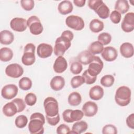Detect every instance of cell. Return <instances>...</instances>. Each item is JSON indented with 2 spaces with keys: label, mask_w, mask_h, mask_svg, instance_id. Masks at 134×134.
Returning a JSON list of instances; mask_svg holds the SVG:
<instances>
[{
  "label": "cell",
  "mask_w": 134,
  "mask_h": 134,
  "mask_svg": "<svg viewBox=\"0 0 134 134\" xmlns=\"http://www.w3.org/2000/svg\"><path fill=\"white\" fill-rule=\"evenodd\" d=\"M14 40L13 34L7 30H4L0 32V42L4 45L11 44Z\"/></svg>",
  "instance_id": "obj_25"
},
{
  "label": "cell",
  "mask_w": 134,
  "mask_h": 134,
  "mask_svg": "<svg viewBox=\"0 0 134 134\" xmlns=\"http://www.w3.org/2000/svg\"><path fill=\"white\" fill-rule=\"evenodd\" d=\"M121 29L125 32H130L134 29V13H128L124 16L121 25Z\"/></svg>",
  "instance_id": "obj_12"
},
{
  "label": "cell",
  "mask_w": 134,
  "mask_h": 134,
  "mask_svg": "<svg viewBox=\"0 0 134 134\" xmlns=\"http://www.w3.org/2000/svg\"><path fill=\"white\" fill-rule=\"evenodd\" d=\"M45 124V117L40 113H33L30 117L28 124L29 131L31 134H42L44 133L43 125Z\"/></svg>",
  "instance_id": "obj_2"
},
{
  "label": "cell",
  "mask_w": 134,
  "mask_h": 134,
  "mask_svg": "<svg viewBox=\"0 0 134 134\" xmlns=\"http://www.w3.org/2000/svg\"><path fill=\"white\" fill-rule=\"evenodd\" d=\"M12 102L14 103L16 105L18 109V113L23 111L26 108V103L25 100H23V99L21 98H17L14 99L13 100H12Z\"/></svg>",
  "instance_id": "obj_42"
},
{
  "label": "cell",
  "mask_w": 134,
  "mask_h": 134,
  "mask_svg": "<svg viewBox=\"0 0 134 134\" xmlns=\"http://www.w3.org/2000/svg\"><path fill=\"white\" fill-rule=\"evenodd\" d=\"M68 67L66 59L62 56H59L55 59L53 65V70L55 73H61L64 72Z\"/></svg>",
  "instance_id": "obj_18"
},
{
  "label": "cell",
  "mask_w": 134,
  "mask_h": 134,
  "mask_svg": "<svg viewBox=\"0 0 134 134\" xmlns=\"http://www.w3.org/2000/svg\"><path fill=\"white\" fill-rule=\"evenodd\" d=\"M43 106L46 116H55L59 114V105L56 99L52 97H48L44 100Z\"/></svg>",
  "instance_id": "obj_6"
},
{
  "label": "cell",
  "mask_w": 134,
  "mask_h": 134,
  "mask_svg": "<svg viewBox=\"0 0 134 134\" xmlns=\"http://www.w3.org/2000/svg\"><path fill=\"white\" fill-rule=\"evenodd\" d=\"M25 102L27 105L32 106L37 102V96L32 93H29L25 97Z\"/></svg>",
  "instance_id": "obj_38"
},
{
  "label": "cell",
  "mask_w": 134,
  "mask_h": 134,
  "mask_svg": "<svg viewBox=\"0 0 134 134\" xmlns=\"http://www.w3.org/2000/svg\"><path fill=\"white\" fill-rule=\"evenodd\" d=\"M129 9L128 2L126 0H118L116 2L115 5V10L119 13L124 14L127 13Z\"/></svg>",
  "instance_id": "obj_27"
},
{
  "label": "cell",
  "mask_w": 134,
  "mask_h": 134,
  "mask_svg": "<svg viewBox=\"0 0 134 134\" xmlns=\"http://www.w3.org/2000/svg\"><path fill=\"white\" fill-rule=\"evenodd\" d=\"M13 57V52L11 49L3 47L0 49V60L3 62H8L12 60Z\"/></svg>",
  "instance_id": "obj_30"
},
{
  "label": "cell",
  "mask_w": 134,
  "mask_h": 134,
  "mask_svg": "<svg viewBox=\"0 0 134 134\" xmlns=\"http://www.w3.org/2000/svg\"><path fill=\"white\" fill-rule=\"evenodd\" d=\"M103 134H117V128L113 125L108 124L104 126L102 129Z\"/></svg>",
  "instance_id": "obj_39"
},
{
  "label": "cell",
  "mask_w": 134,
  "mask_h": 134,
  "mask_svg": "<svg viewBox=\"0 0 134 134\" xmlns=\"http://www.w3.org/2000/svg\"><path fill=\"white\" fill-rule=\"evenodd\" d=\"M46 119L48 123L51 126L57 125L60 121V119L59 114L53 117H49V116H46Z\"/></svg>",
  "instance_id": "obj_45"
},
{
  "label": "cell",
  "mask_w": 134,
  "mask_h": 134,
  "mask_svg": "<svg viewBox=\"0 0 134 134\" xmlns=\"http://www.w3.org/2000/svg\"><path fill=\"white\" fill-rule=\"evenodd\" d=\"M50 85L53 90L55 91H60L65 85L64 79L61 76H55L51 79Z\"/></svg>",
  "instance_id": "obj_21"
},
{
  "label": "cell",
  "mask_w": 134,
  "mask_h": 134,
  "mask_svg": "<svg viewBox=\"0 0 134 134\" xmlns=\"http://www.w3.org/2000/svg\"><path fill=\"white\" fill-rule=\"evenodd\" d=\"M103 66V62L100 58L98 56L94 55L92 62L89 64L87 71L91 75L97 76L101 72Z\"/></svg>",
  "instance_id": "obj_10"
},
{
  "label": "cell",
  "mask_w": 134,
  "mask_h": 134,
  "mask_svg": "<svg viewBox=\"0 0 134 134\" xmlns=\"http://www.w3.org/2000/svg\"><path fill=\"white\" fill-rule=\"evenodd\" d=\"M70 131L69 127L64 124L60 125L57 128V133L58 134H68Z\"/></svg>",
  "instance_id": "obj_44"
},
{
  "label": "cell",
  "mask_w": 134,
  "mask_h": 134,
  "mask_svg": "<svg viewBox=\"0 0 134 134\" xmlns=\"http://www.w3.org/2000/svg\"><path fill=\"white\" fill-rule=\"evenodd\" d=\"M89 27L91 31L94 33H98L103 30L104 25L103 22L100 20L94 19L91 21Z\"/></svg>",
  "instance_id": "obj_29"
},
{
  "label": "cell",
  "mask_w": 134,
  "mask_h": 134,
  "mask_svg": "<svg viewBox=\"0 0 134 134\" xmlns=\"http://www.w3.org/2000/svg\"><path fill=\"white\" fill-rule=\"evenodd\" d=\"M121 54L126 58H131L134 54L133 45L129 42H124L120 47Z\"/></svg>",
  "instance_id": "obj_19"
},
{
  "label": "cell",
  "mask_w": 134,
  "mask_h": 134,
  "mask_svg": "<svg viewBox=\"0 0 134 134\" xmlns=\"http://www.w3.org/2000/svg\"><path fill=\"white\" fill-rule=\"evenodd\" d=\"M104 94L103 88L99 85H95L92 87L89 91V96L90 98L94 100L100 99L103 97Z\"/></svg>",
  "instance_id": "obj_22"
},
{
  "label": "cell",
  "mask_w": 134,
  "mask_h": 134,
  "mask_svg": "<svg viewBox=\"0 0 134 134\" xmlns=\"http://www.w3.org/2000/svg\"><path fill=\"white\" fill-rule=\"evenodd\" d=\"M35 49V46L32 43H27L25 46L24 54L21 58V62L23 64L29 66L35 63L36 60Z\"/></svg>",
  "instance_id": "obj_5"
},
{
  "label": "cell",
  "mask_w": 134,
  "mask_h": 134,
  "mask_svg": "<svg viewBox=\"0 0 134 134\" xmlns=\"http://www.w3.org/2000/svg\"><path fill=\"white\" fill-rule=\"evenodd\" d=\"M27 26L29 27L30 32L34 35H38L43 31V28L42 24L36 16H30L27 20Z\"/></svg>",
  "instance_id": "obj_7"
},
{
  "label": "cell",
  "mask_w": 134,
  "mask_h": 134,
  "mask_svg": "<svg viewBox=\"0 0 134 134\" xmlns=\"http://www.w3.org/2000/svg\"><path fill=\"white\" fill-rule=\"evenodd\" d=\"M83 77L84 79L85 83L87 84L91 85L93 83H94L96 80L97 76H93L91 75L88 72L87 70H86L84 71V73L82 74Z\"/></svg>",
  "instance_id": "obj_40"
},
{
  "label": "cell",
  "mask_w": 134,
  "mask_h": 134,
  "mask_svg": "<svg viewBox=\"0 0 134 134\" xmlns=\"http://www.w3.org/2000/svg\"><path fill=\"white\" fill-rule=\"evenodd\" d=\"M83 116L84 114L83 111L79 109H66L62 114V117L64 121L68 123L79 121L82 119Z\"/></svg>",
  "instance_id": "obj_9"
},
{
  "label": "cell",
  "mask_w": 134,
  "mask_h": 134,
  "mask_svg": "<svg viewBox=\"0 0 134 134\" xmlns=\"http://www.w3.org/2000/svg\"><path fill=\"white\" fill-rule=\"evenodd\" d=\"M58 9L61 14L65 15L73 11V6L70 1H63L59 4Z\"/></svg>",
  "instance_id": "obj_23"
},
{
  "label": "cell",
  "mask_w": 134,
  "mask_h": 134,
  "mask_svg": "<svg viewBox=\"0 0 134 134\" xmlns=\"http://www.w3.org/2000/svg\"><path fill=\"white\" fill-rule=\"evenodd\" d=\"M3 113L6 117H10L18 113V109L15 104L10 102L4 105L3 107Z\"/></svg>",
  "instance_id": "obj_26"
},
{
  "label": "cell",
  "mask_w": 134,
  "mask_h": 134,
  "mask_svg": "<svg viewBox=\"0 0 134 134\" xmlns=\"http://www.w3.org/2000/svg\"><path fill=\"white\" fill-rule=\"evenodd\" d=\"M101 55L102 58L106 61L111 62L116 59L118 57L117 50L113 47H106L104 48Z\"/></svg>",
  "instance_id": "obj_17"
},
{
  "label": "cell",
  "mask_w": 134,
  "mask_h": 134,
  "mask_svg": "<svg viewBox=\"0 0 134 134\" xmlns=\"http://www.w3.org/2000/svg\"><path fill=\"white\" fill-rule=\"evenodd\" d=\"M88 6L93 9L102 19L107 18L110 14V10L108 6L102 0H89Z\"/></svg>",
  "instance_id": "obj_4"
},
{
  "label": "cell",
  "mask_w": 134,
  "mask_h": 134,
  "mask_svg": "<svg viewBox=\"0 0 134 134\" xmlns=\"http://www.w3.org/2000/svg\"><path fill=\"white\" fill-rule=\"evenodd\" d=\"M73 3L75 6L79 7H82L85 5L86 1L85 0H74Z\"/></svg>",
  "instance_id": "obj_47"
},
{
  "label": "cell",
  "mask_w": 134,
  "mask_h": 134,
  "mask_svg": "<svg viewBox=\"0 0 134 134\" xmlns=\"http://www.w3.org/2000/svg\"><path fill=\"white\" fill-rule=\"evenodd\" d=\"M97 39L103 45H107L111 42V36L108 32H102L98 35Z\"/></svg>",
  "instance_id": "obj_35"
},
{
  "label": "cell",
  "mask_w": 134,
  "mask_h": 134,
  "mask_svg": "<svg viewBox=\"0 0 134 134\" xmlns=\"http://www.w3.org/2000/svg\"><path fill=\"white\" fill-rule=\"evenodd\" d=\"M88 128V124L86 122L83 120L77 121L73 125L72 130L70 131L69 133L80 134L85 132Z\"/></svg>",
  "instance_id": "obj_24"
},
{
  "label": "cell",
  "mask_w": 134,
  "mask_h": 134,
  "mask_svg": "<svg viewBox=\"0 0 134 134\" xmlns=\"http://www.w3.org/2000/svg\"><path fill=\"white\" fill-rule=\"evenodd\" d=\"M126 124L127 126L132 129H134V114L132 113L126 118Z\"/></svg>",
  "instance_id": "obj_46"
},
{
  "label": "cell",
  "mask_w": 134,
  "mask_h": 134,
  "mask_svg": "<svg viewBox=\"0 0 134 134\" xmlns=\"http://www.w3.org/2000/svg\"><path fill=\"white\" fill-rule=\"evenodd\" d=\"M65 24L69 28L75 30H81L84 26L85 23L81 17L76 15H70L65 19Z\"/></svg>",
  "instance_id": "obj_8"
},
{
  "label": "cell",
  "mask_w": 134,
  "mask_h": 134,
  "mask_svg": "<svg viewBox=\"0 0 134 134\" xmlns=\"http://www.w3.org/2000/svg\"><path fill=\"white\" fill-rule=\"evenodd\" d=\"M85 83L82 76L77 75L73 77L71 80V85L73 88H76Z\"/></svg>",
  "instance_id": "obj_36"
},
{
  "label": "cell",
  "mask_w": 134,
  "mask_h": 134,
  "mask_svg": "<svg viewBox=\"0 0 134 134\" xmlns=\"http://www.w3.org/2000/svg\"><path fill=\"white\" fill-rule=\"evenodd\" d=\"M18 85L22 90L27 91L31 88L32 81L28 77H23L19 81Z\"/></svg>",
  "instance_id": "obj_32"
},
{
  "label": "cell",
  "mask_w": 134,
  "mask_h": 134,
  "mask_svg": "<svg viewBox=\"0 0 134 134\" xmlns=\"http://www.w3.org/2000/svg\"><path fill=\"white\" fill-rule=\"evenodd\" d=\"M83 70V66L79 62H73L70 65V71L73 74L77 75L80 74Z\"/></svg>",
  "instance_id": "obj_37"
},
{
  "label": "cell",
  "mask_w": 134,
  "mask_h": 134,
  "mask_svg": "<svg viewBox=\"0 0 134 134\" xmlns=\"http://www.w3.org/2000/svg\"><path fill=\"white\" fill-rule=\"evenodd\" d=\"M68 102L71 106H78L82 102V97L81 94L77 92H72L68 96Z\"/></svg>",
  "instance_id": "obj_28"
},
{
  "label": "cell",
  "mask_w": 134,
  "mask_h": 134,
  "mask_svg": "<svg viewBox=\"0 0 134 134\" xmlns=\"http://www.w3.org/2000/svg\"><path fill=\"white\" fill-rule=\"evenodd\" d=\"M18 88L17 86L13 84L5 85L2 89L1 95L6 99H12L18 94Z\"/></svg>",
  "instance_id": "obj_13"
},
{
  "label": "cell",
  "mask_w": 134,
  "mask_h": 134,
  "mask_svg": "<svg viewBox=\"0 0 134 134\" xmlns=\"http://www.w3.org/2000/svg\"><path fill=\"white\" fill-rule=\"evenodd\" d=\"M115 78L112 75L107 74L103 76L100 81L102 85L105 87H111L114 83Z\"/></svg>",
  "instance_id": "obj_33"
},
{
  "label": "cell",
  "mask_w": 134,
  "mask_h": 134,
  "mask_svg": "<svg viewBox=\"0 0 134 134\" xmlns=\"http://www.w3.org/2000/svg\"><path fill=\"white\" fill-rule=\"evenodd\" d=\"M10 28L17 32H23L27 28V20L23 18L15 17L10 22Z\"/></svg>",
  "instance_id": "obj_14"
},
{
  "label": "cell",
  "mask_w": 134,
  "mask_h": 134,
  "mask_svg": "<svg viewBox=\"0 0 134 134\" xmlns=\"http://www.w3.org/2000/svg\"><path fill=\"white\" fill-rule=\"evenodd\" d=\"M82 111L84 115L91 117L95 116L98 111L97 105L93 102H86L82 106Z\"/></svg>",
  "instance_id": "obj_15"
},
{
  "label": "cell",
  "mask_w": 134,
  "mask_h": 134,
  "mask_svg": "<svg viewBox=\"0 0 134 134\" xmlns=\"http://www.w3.org/2000/svg\"><path fill=\"white\" fill-rule=\"evenodd\" d=\"M109 18L112 23L115 24H119L121 20V15L120 13L115 10L110 13Z\"/></svg>",
  "instance_id": "obj_43"
},
{
  "label": "cell",
  "mask_w": 134,
  "mask_h": 134,
  "mask_svg": "<svg viewBox=\"0 0 134 134\" xmlns=\"http://www.w3.org/2000/svg\"><path fill=\"white\" fill-rule=\"evenodd\" d=\"M53 52V48L51 45L45 43H42L38 45L37 49V53L41 58H47L50 57Z\"/></svg>",
  "instance_id": "obj_16"
},
{
  "label": "cell",
  "mask_w": 134,
  "mask_h": 134,
  "mask_svg": "<svg viewBox=\"0 0 134 134\" xmlns=\"http://www.w3.org/2000/svg\"><path fill=\"white\" fill-rule=\"evenodd\" d=\"M74 35L70 30H65L62 32L60 37L57 38L54 47V53L57 56L63 55L65 51L71 47V41L73 39Z\"/></svg>",
  "instance_id": "obj_1"
},
{
  "label": "cell",
  "mask_w": 134,
  "mask_h": 134,
  "mask_svg": "<svg viewBox=\"0 0 134 134\" xmlns=\"http://www.w3.org/2000/svg\"><path fill=\"white\" fill-rule=\"evenodd\" d=\"M104 49L103 45L98 41L93 42L88 47V50L93 55L101 53Z\"/></svg>",
  "instance_id": "obj_31"
},
{
  "label": "cell",
  "mask_w": 134,
  "mask_h": 134,
  "mask_svg": "<svg viewBox=\"0 0 134 134\" xmlns=\"http://www.w3.org/2000/svg\"><path fill=\"white\" fill-rule=\"evenodd\" d=\"M6 74L12 78H18L24 73V69L19 64L12 63L7 66L5 69Z\"/></svg>",
  "instance_id": "obj_11"
},
{
  "label": "cell",
  "mask_w": 134,
  "mask_h": 134,
  "mask_svg": "<svg viewBox=\"0 0 134 134\" xmlns=\"http://www.w3.org/2000/svg\"><path fill=\"white\" fill-rule=\"evenodd\" d=\"M95 55L92 54L88 50L81 52L77 57L78 62L84 65L89 64L92 62Z\"/></svg>",
  "instance_id": "obj_20"
},
{
  "label": "cell",
  "mask_w": 134,
  "mask_h": 134,
  "mask_svg": "<svg viewBox=\"0 0 134 134\" xmlns=\"http://www.w3.org/2000/svg\"><path fill=\"white\" fill-rule=\"evenodd\" d=\"M133 2H134V1H130V2L131 3V5H134V4L133 3Z\"/></svg>",
  "instance_id": "obj_48"
},
{
  "label": "cell",
  "mask_w": 134,
  "mask_h": 134,
  "mask_svg": "<svg viewBox=\"0 0 134 134\" xmlns=\"http://www.w3.org/2000/svg\"><path fill=\"white\" fill-rule=\"evenodd\" d=\"M131 92L130 88L126 86L119 87L115 93V100L117 105L120 106L128 105L131 100Z\"/></svg>",
  "instance_id": "obj_3"
},
{
  "label": "cell",
  "mask_w": 134,
  "mask_h": 134,
  "mask_svg": "<svg viewBox=\"0 0 134 134\" xmlns=\"http://www.w3.org/2000/svg\"><path fill=\"white\" fill-rule=\"evenodd\" d=\"M34 1L32 0H21L20 5L21 7L25 10L30 11L34 7Z\"/></svg>",
  "instance_id": "obj_41"
},
{
  "label": "cell",
  "mask_w": 134,
  "mask_h": 134,
  "mask_svg": "<svg viewBox=\"0 0 134 134\" xmlns=\"http://www.w3.org/2000/svg\"><path fill=\"white\" fill-rule=\"evenodd\" d=\"M28 123L27 117L23 115H19L17 116L15 120V124L18 128H24Z\"/></svg>",
  "instance_id": "obj_34"
}]
</instances>
